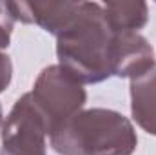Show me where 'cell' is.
Listing matches in <instances>:
<instances>
[{
  "mask_svg": "<svg viewBox=\"0 0 156 155\" xmlns=\"http://www.w3.org/2000/svg\"><path fill=\"white\" fill-rule=\"evenodd\" d=\"M115 31L98 2H78L67 26L56 35L58 64L82 84H98L113 77L111 49Z\"/></svg>",
  "mask_w": 156,
  "mask_h": 155,
  "instance_id": "obj_1",
  "label": "cell"
},
{
  "mask_svg": "<svg viewBox=\"0 0 156 155\" xmlns=\"http://www.w3.org/2000/svg\"><path fill=\"white\" fill-rule=\"evenodd\" d=\"M60 155H133L138 137L133 122L107 108L82 110L49 135Z\"/></svg>",
  "mask_w": 156,
  "mask_h": 155,
  "instance_id": "obj_2",
  "label": "cell"
},
{
  "mask_svg": "<svg viewBox=\"0 0 156 155\" xmlns=\"http://www.w3.org/2000/svg\"><path fill=\"white\" fill-rule=\"evenodd\" d=\"M29 95L44 119L47 135L82 112L87 100L83 84L60 64L44 68Z\"/></svg>",
  "mask_w": 156,
  "mask_h": 155,
  "instance_id": "obj_3",
  "label": "cell"
},
{
  "mask_svg": "<svg viewBox=\"0 0 156 155\" xmlns=\"http://www.w3.org/2000/svg\"><path fill=\"white\" fill-rule=\"evenodd\" d=\"M45 137L44 119L33 104L31 95L24 93L2 124L0 155H47Z\"/></svg>",
  "mask_w": 156,
  "mask_h": 155,
  "instance_id": "obj_4",
  "label": "cell"
},
{
  "mask_svg": "<svg viewBox=\"0 0 156 155\" xmlns=\"http://www.w3.org/2000/svg\"><path fill=\"white\" fill-rule=\"evenodd\" d=\"M154 66V51L144 35L134 31L115 33L111 49L113 77L133 80L145 75Z\"/></svg>",
  "mask_w": 156,
  "mask_h": 155,
  "instance_id": "obj_5",
  "label": "cell"
},
{
  "mask_svg": "<svg viewBox=\"0 0 156 155\" xmlns=\"http://www.w3.org/2000/svg\"><path fill=\"white\" fill-rule=\"evenodd\" d=\"M78 7V2H9L15 22L35 24L55 37L67 26Z\"/></svg>",
  "mask_w": 156,
  "mask_h": 155,
  "instance_id": "obj_6",
  "label": "cell"
},
{
  "mask_svg": "<svg viewBox=\"0 0 156 155\" xmlns=\"http://www.w3.org/2000/svg\"><path fill=\"white\" fill-rule=\"evenodd\" d=\"M131 113L136 124L156 137V66L145 75L131 80Z\"/></svg>",
  "mask_w": 156,
  "mask_h": 155,
  "instance_id": "obj_7",
  "label": "cell"
},
{
  "mask_svg": "<svg viewBox=\"0 0 156 155\" xmlns=\"http://www.w3.org/2000/svg\"><path fill=\"white\" fill-rule=\"evenodd\" d=\"M105 20L115 33L142 29L149 20V6L145 2H107L104 4Z\"/></svg>",
  "mask_w": 156,
  "mask_h": 155,
  "instance_id": "obj_8",
  "label": "cell"
},
{
  "mask_svg": "<svg viewBox=\"0 0 156 155\" xmlns=\"http://www.w3.org/2000/svg\"><path fill=\"white\" fill-rule=\"evenodd\" d=\"M15 18L9 9V2H0V49H5L11 42Z\"/></svg>",
  "mask_w": 156,
  "mask_h": 155,
  "instance_id": "obj_9",
  "label": "cell"
},
{
  "mask_svg": "<svg viewBox=\"0 0 156 155\" xmlns=\"http://www.w3.org/2000/svg\"><path fill=\"white\" fill-rule=\"evenodd\" d=\"M11 78H13V64H11V59L5 53L0 51V93L9 88Z\"/></svg>",
  "mask_w": 156,
  "mask_h": 155,
  "instance_id": "obj_10",
  "label": "cell"
},
{
  "mask_svg": "<svg viewBox=\"0 0 156 155\" xmlns=\"http://www.w3.org/2000/svg\"><path fill=\"white\" fill-rule=\"evenodd\" d=\"M0 124H2V106H0Z\"/></svg>",
  "mask_w": 156,
  "mask_h": 155,
  "instance_id": "obj_11",
  "label": "cell"
}]
</instances>
